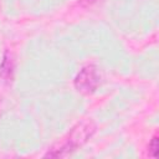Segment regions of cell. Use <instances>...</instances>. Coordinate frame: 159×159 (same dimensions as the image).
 Listing matches in <instances>:
<instances>
[{"mask_svg": "<svg viewBox=\"0 0 159 159\" xmlns=\"http://www.w3.org/2000/svg\"><path fill=\"white\" fill-rule=\"evenodd\" d=\"M158 154H159V138L155 134L149 143V155L153 158H158Z\"/></svg>", "mask_w": 159, "mask_h": 159, "instance_id": "4", "label": "cell"}, {"mask_svg": "<svg viewBox=\"0 0 159 159\" xmlns=\"http://www.w3.org/2000/svg\"><path fill=\"white\" fill-rule=\"evenodd\" d=\"M96 132V124L89 120H82L77 123L68 133L66 137L62 138L61 142L55 144L45 157H51V158H58V157H67L72 152H75L77 148L82 147Z\"/></svg>", "mask_w": 159, "mask_h": 159, "instance_id": "1", "label": "cell"}, {"mask_svg": "<svg viewBox=\"0 0 159 159\" xmlns=\"http://www.w3.org/2000/svg\"><path fill=\"white\" fill-rule=\"evenodd\" d=\"M14 73V58L11 57V53L5 52L2 63L0 66V77L4 78L5 81H9L12 78Z\"/></svg>", "mask_w": 159, "mask_h": 159, "instance_id": "3", "label": "cell"}, {"mask_svg": "<svg viewBox=\"0 0 159 159\" xmlns=\"http://www.w3.org/2000/svg\"><path fill=\"white\" fill-rule=\"evenodd\" d=\"M98 84H99V75L97 67L93 65H88L83 67L75 78V87L83 96L92 94L97 89Z\"/></svg>", "mask_w": 159, "mask_h": 159, "instance_id": "2", "label": "cell"}, {"mask_svg": "<svg viewBox=\"0 0 159 159\" xmlns=\"http://www.w3.org/2000/svg\"><path fill=\"white\" fill-rule=\"evenodd\" d=\"M88 1H89V0H88Z\"/></svg>", "mask_w": 159, "mask_h": 159, "instance_id": "5", "label": "cell"}]
</instances>
